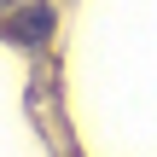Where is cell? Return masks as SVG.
<instances>
[{
	"mask_svg": "<svg viewBox=\"0 0 157 157\" xmlns=\"http://www.w3.org/2000/svg\"><path fill=\"white\" fill-rule=\"evenodd\" d=\"M12 29H17V35H23V41H29V47H41V41H47V35H52V12H47V6H23V12H17V23H12Z\"/></svg>",
	"mask_w": 157,
	"mask_h": 157,
	"instance_id": "cell-1",
	"label": "cell"
}]
</instances>
